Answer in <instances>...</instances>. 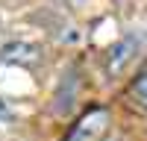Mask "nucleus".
<instances>
[{
    "instance_id": "f257e3e1",
    "label": "nucleus",
    "mask_w": 147,
    "mask_h": 141,
    "mask_svg": "<svg viewBox=\"0 0 147 141\" xmlns=\"http://www.w3.org/2000/svg\"><path fill=\"white\" fill-rule=\"evenodd\" d=\"M106 124H109V112L106 109H88L77 121V126L71 129V135L65 141H94V138L103 135Z\"/></svg>"
},
{
    "instance_id": "f03ea898",
    "label": "nucleus",
    "mask_w": 147,
    "mask_h": 141,
    "mask_svg": "<svg viewBox=\"0 0 147 141\" xmlns=\"http://www.w3.org/2000/svg\"><path fill=\"white\" fill-rule=\"evenodd\" d=\"M0 59L12 65H32V62H38V47L30 41H12L0 50Z\"/></svg>"
},
{
    "instance_id": "7ed1b4c3",
    "label": "nucleus",
    "mask_w": 147,
    "mask_h": 141,
    "mask_svg": "<svg viewBox=\"0 0 147 141\" xmlns=\"http://www.w3.org/2000/svg\"><path fill=\"white\" fill-rule=\"evenodd\" d=\"M129 94L138 100V106H144L147 109V68L141 70V74L132 79V85H129Z\"/></svg>"
},
{
    "instance_id": "20e7f679",
    "label": "nucleus",
    "mask_w": 147,
    "mask_h": 141,
    "mask_svg": "<svg viewBox=\"0 0 147 141\" xmlns=\"http://www.w3.org/2000/svg\"><path fill=\"white\" fill-rule=\"evenodd\" d=\"M132 47H136V41H132V38H127L124 44H118L115 50H112V59H109V65H112V70H118V68H121V62H127V59L132 56V53H129Z\"/></svg>"
},
{
    "instance_id": "39448f33",
    "label": "nucleus",
    "mask_w": 147,
    "mask_h": 141,
    "mask_svg": "<svg viewBox=\"0 0 147 141\" xmlns=\"http://www.w3.org/2000/svg\"><path fill=\"white\" fill-rule=\"evenodd\" d=\"M0 117H9V109H6V103L0 100Z\"/></svg>"
}]
</instances>
